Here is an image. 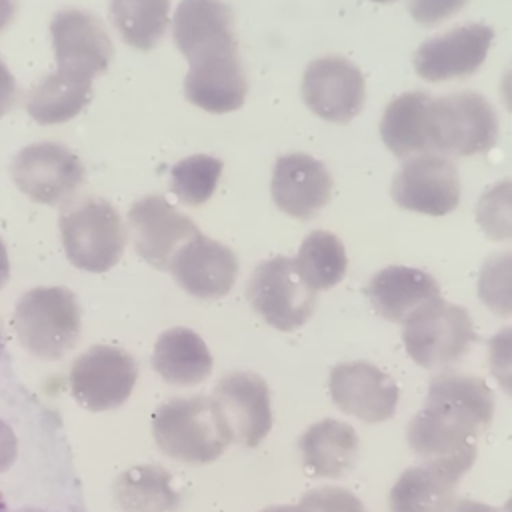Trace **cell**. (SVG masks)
Masks as SVG:
<instances>
[{"label":"cell","instance_id":"obj_4","mask_svg":"<svg viewBox=\"0 0 512 512\" xmlns=\"http://www.w3.org/2000/svg\"><path fill=\"white\" fill-rule=\"evenodd\" d=\"M66 258L80 270L106 272L118 264L126 232L118 210L104 198H82L58 218Z\"/></svg>","mask_w":512,"mask_h":512},{"label":"cell","instance_id":"obj_23","mask_svg":"<svg viewBox=\"0 0 512 512\" xmlns=\"http://www.w3.org/2000/svg\"><path fill=\"white\" fill-rule=\"evenodd\" d=\"M372 308L390 322H404L424 304L440 298V286L428 272L410 266H388L368 284Z\"/></svg>","mask_w":512,"mask_h":512},{"label":"cell","instance_id":"obj_28","mask_svg":"<svg viewBox=\"0 0 512 512\" xmlns=\"http://www.w3.org/2000/svg\"><path fill=\"white\" fill-rule=\"evenodd\" d=\"M170 0H110V20L136 50H152L168 28Z\"/></svg>","mask_w":512,"mask_h":512},{"label":"cell","instance_id":"obj_29","mask_svg":"<svg viewBox=\"0 0 512 512\" xmlns=\"http://www.w3.org/2000/svg\"><path fill=\"white\" fill-rule=\"evenodd\" d=\"M300 278L314 290L334 288L346 274L348 256L344 244L326 230L310 232L294 258Z\"/></svg>","mask_w":512,"mask_h":512},{"label":"cell","instance_id":"obj_41","mask_svg":"<svg viewBox=\"0 0 512 512\" xmlns=\"http://www.w3.org/2000/svg\"><path fill=\"white\" fill-rule=\"evenodd\" d=\"M10 278V260H8V252L4 246V240L0 238V290L6 286Z\"/></svg>","mask_w":512,"mask_h":512},{"label":"cell","instance_id":"obj_31","mask_svg":"<svg viewBox=\"0 0 512 512\" xmlns=\"http://www.w3.org/2000/svg\"><path fill=\"white\" fill-rule=\"evenodd\" d=\"M478 298L496 316H512V250L484 260L478 274Z\"/></svg>","mask_w":512,"mask_h":512},{"label":"cell","instance_id":"obj_6","mask_svg":"<svg viewBox=\"0 0 512 512\" xmlns=\"http://www.w3.org/2000/svg\"><path fill=\"white\" fill-rule=\"evenodd\" d=\"M498 138L492 104L478 92H456L432 98L428 110L430 150L450 156L482 154Z\"/></svg>","mask_w":512,"mask_h":512},{"label":"cell","instance_id":"obj_17","mask_svg":"<svg viewBox=\"0 0 512 512\" xmlns=\"http://www.w3.org/2000/svg\"><path fill=\"white\" fill-rule=\"evenodd\" d=\"M234 18L222 0H180L172 20L176 48L188 64L238 52Z\"/></svg>","mask_w":512,"mask_h":512},{"label":"cell","instance_id":"obj_42","mask_svg":"<svg viewBox=\"0 0 512 512\" xmlns=\"http://www.w3.org/2000/svg\"><path fill=\"white\" fill-rule=\"evenodd\" d=\"M262 512H296V506L290 504H278V506H268Z\"/></svg>","mask_w":512,"mask_h":512},{"label":"cell","instance_id":"obj_1","mask_svg":"<svg viewBox=\"0 0 512 512\" xmlns=\"http://www.w3.org/2000/svg\"><path fill=\"white\" fill-rule=\"evenodd\" d=\"M492 416L494 394L482 378L442 372L430 380L422 408L406 426V440L422 460L472 468Z\"/></svg>","mask_w":512,"mask_h":512},{"label":"cell","instance_id":"obj_26","mask_svg":"<svg viewBox=\"0 0 512 512\" xmlns=\"http://www.w3.org/2000/svg\"><path fill=\"white\" fill-rule=\"evenodd\" d=\"M92 98V80L52 72L44 76L26 98V112L36 124H62L72 120Z\"/></svg>","mask_w":512,"mask_h":512},{"label":"cell","instance_id":"obj_36","mask_svg":"<svg viewBox=\"0 0 512 512\" xmlns=\"http://www.w3.org/2000/svg\"><path fill=\"white\" fill-rule=\"evenodd\" d=\"M18 456V438L10 424L0 418V474L6 472Z\"/></svg>","mask_w":512,"mask_h":512},{"label":"cell","instance_id":"obj_45","mask_svg":"<svg viewBox=\"0 0 512 512\" xmlns=\"http://www.w3.org/2000/svg\"><path fill=\"white\" fill-rule=\"evenodd\" d=\"M18 512H44V510H38V508H22Z\"/></svg>","mask_w":512,"mask_h":512},{"label":"cell","instance_id":"obj_34","mask_svg":"<svg viewBox=\"0 0 512 512\" xmlns=\"http://www.w3.org/2000/svg\"><path fill=\"white\" fill-rule=\"evenodd\" d=\"M488 366L500 390L512 398V326L498 330L490 338Z\"/></svg>","mask_w":512,"mask_h":512},{"label":"cell","instance_id":"obj_47","mask_svg":"<svg viewBox=\"0 0 512 512\" xmlns=\"http://www.w3.org/2000/svg\"><path fill=\"white\" fill-rule=\"evenodd\" d=\"M372 2H394V0H372Z\"/></svg>","mask_w":512,"mask_h":512},{"label":"cell","instance_id":"obj_16","mask_svg":"<svg viewBox=\"0 0 512 512\" xmlns=\"http://www.w3.org/2000/svg\"><path fill=\"white\" fill-rule=\"evenodd\" d=\"M494 30L482 22L456 26L434 36L414 52V70L428 82H444L472 76L486 60Z\"/></svg>","mask_w":512,"mask_h":512},{"label":"cell","instance_id":"obj_39","mask_svg":"<svg viewBox=\"0 0 512 512\" xmlns=\"http://www.w3.org/2000/svg\"><path fill=\"white\" fill-rule=\"evenodd\" d=\"M500 96L504 106L512 112V62L506 66L502 80H500Z\"/></svg>","mask_w":512,"mask_h":512},{"label":"cell","instance_id":"obj_12","mask_svg":"<svg viewBox=\"0 0 512 512\" xmlns=\"http://www.w3.org/2000/svg\"><path fill=\"white\" fill-rule=\"evenodd\" d=\"M128 228L138 256L158 270H170L176 252L200 234L186 214L158 194L144 196L130 206Z\"/></svg>","mask_w":512,"mask_h":512},{"label":"cell","instance_id":"obj_25","mask_svg":"<svg viewBox=\"0 0 512 512\" xmlns=\"http://www.w3.org/2000/svg\"><path fill=\"white\" fill-rule=\"evenodd\" d=\"M432 96L426 92H406L394 98L380 122V136L388 150L398 158H412L414 154H428V110Z\"/></svg>","mask_w":512,"mask_h":512},{"label":"cell","instance_id":"obj_37","mask_svg":"<svg viewBox=\"0 0 512 512\" xmlns=\"http://www.w3.org/2000/svg\"><path fill=\"white\" fill-rule=\"evenodd\" d=\"M16 94H18L16 78L8 70L6 62L0 58V118L12 110L16 102Z\"/></svg>","mask_w":512,"mask_h":512},{"label":"cell","instance_id":"obj_21","mask_svg":"<svg viewBox=\"0 0 512 512\" xmlns=\"http://www.w3.org/2000/svg\"><path fill=\"white\" fill-rule=\"evenodd\" d=\"M186 98L212 114L238 110L248 94V80L238 52L190 64L184 78Z\"/></svg>","mask_w":512,"mask_h":512},{"label":"cell","instance_id":"obj_43","mask_svg":"<svg viewBox=\"0 0 512 512\" xmlns=\"http://www.w3.org/2000/svg\"><path fill=\"white\" fill-rule=\"evenodd\" d=\"M0 512H8V504H6L4 496H2V492H0Z\"/></svg>","mask_w":512,"mask_h":512},{"label":"cell","instance_id":"obj_40","mask_svg":"<svg viewBox=\"0 0 512 512\" xmlns=\"http://www.w3.org/2000/svg\"><path fill=\"white\" fill-rule=\"evenodd\" d=\"M18 10V0H0V32H4L14 20Z\"/></svg>","mask_w":512,"mask_h":512},{"label":"cell","instance_id":"obj_22","mask_svg":"<svg viewBox=\"0 0 512 512\" xmlns=\"http://www.w3.org/2000/svg\"><path fill=\"white\" fill-rule=\"evenodd\" d=\"M296 448L310 476L340 478L358 462L360 440L348 422L324 418L302 432Z\"/></svg>","mask_w":512,"mask_h":512},{"label":"cell","instance_id":"obj_38","mask_svg":"<svg viewBox=\"0 0 512 512\" xmlns=\"http://www.w3.org/2000/svg\"><path fill=\"white\" fill-rule=\"evenodd\" d=\"M442 512H500L498 508L468 498H454Z\"/></svg>","mask_w":512,"mask_h":512},{"label":"cell","instance_id":"obj_46","mask_svg":"<svg viewBox=\"0 0 512 512\" xmlns=\"http://www.w3.org/2000/svg\"><path fill=\"white\" fill-rule=\"evenodd\" d=\"M2 352H4V338H2V332H0V356H2Z\"/></svg>","mask_w":512,"mask_h":512},{"label":"cell","instance_id":"obj_44","mask_svg":"<svg viewBox=\"0 0 512 512\" xmlns=\"http://www.w3.org/2000/svg\"><path fill=\"white\" fill-rule=\"evenodd\" d=\"M502 512H512V496L508 498V502L504 504V508H502Z\"/></svg>","mask_w":512,"mask_h":512},{"label":"cell","instance_id":"obj_9","mask_svg":"<svg viewBox=\"0 0 512 512\" xmlns=\"http://www.w3.org/2000/svg\"><path fill=\"white\" fill-rule=\"evenodd\" d=\"M10 176L32 202L54 206L84 182V164L60 142H34L12 158Z\"/></svg>","mask_w":512,"mask_h":512},{"label":"cell","instance_id":"obj_14","mask_svg":"<svg viewBox=\"0 0 512 512\" xmlns=\"http://www.w3.org/2000/svg\"><path fill=\"white\" fill-rule=\"evenodd\" d=\"M328 390L340 412L366 424L390 420L400 398L392 376L366 360L336 364L330 370Z\"/></svg>","mask_w":512,"mask_h":512},{"label":"cell","instance_id":"obj_11","mask_svg":"<svg viewBox=\"0 0 512 512\" xmlns=\"http://www.w3.org/2000/svg\"><path fill=\"white\" fill-rule=\"evenodd\" d=\"M302 98L322 120L346 124L364 106V76L344 56L330 54L316 58L304 70Z\"/></svg>","mask_w":512,"mask_h":512},{"label":"cell","instance_id":"obj_20","mask_svg":"<svg viewBox=\"0 0 512 512\" xmlns=\"http://www.w3.org/2000/svg\"><path fill=\"white\" fill-rule=\"evenodd\" d=\"M470 466L422 460L406 468L388 494L390 512H442Z\"/></svg>","mask_w":512,"mask_h":512},{"label":"cell","instance_id":"obj_33","mask_svg":"<svg viewBox=\"0 0 512 512\" xmlns=\"http://www.w3.org/2000/svg\"><path fill=\"white\" fill-rule=\"evenodd\" d=\"M296 512H366V506L346 488L320 486L302 496Z\"/></svg>","mask_w":512,"mask_h":512},{"label":"cell","instance_id":"obj_27","mask_svg":"<svg viewBox=\"0 0 512 512\" xmlns=\"http://www.w3.org/2000/svg\"><path fill=\"white\" fill-rule=\"evenodd\" d=\"M112 492L122 512H176L180 506V494L172 488L170 472L154 464L124 470Z\"/></svg>","mask_w":512,"mask_h":512},{"label":"cell","instance_id":"obj_15","mask_svg":"<svg viewBox=\"0 0 512 512\" xmlns=\"http://www.w3.org/2000/svg\"><path fill=\"white\" fill-rule=\"evenodd\" d=\"M230 440L244 446H258L272 428L270 390L254 372H230L222 376L212 394Z\"/></svg>","mask_w":512,"mask_h":512},{"label":"cell","instance_id":"obj_8","mask_svg":"<svg viewBox=\"0 0 512 512\" xmlns=\"http://www.w3.org/2000/svg\"><path fill=\"white\" fill-rule=\"evenodd\" d=\"M138 378L134 356L122 348L96 344L82 352L70 368L74 400L92 410H112L128 400Z\"/></svg>","mask_w":512,"mask_h":512},{"label":"cell","instance_id":"obj_10","mask_svg":"<svg viewBox=\"0 0 512 512\" xmlns=\"http://www.w3.org/2000/svg\"><path fill=\"white\" fill-rule=\"evenodd\" d=\"M56 70L92 80L108 70L112 60V40L100 22L88 10L62 8L50 22Z\"/></svg>","mask_w":512,"mask_h":512},{"label":"cell","instance_id":"obj_30","mask_svg":"<svg viewBox=\"0 0 512 512\" xmlns=\"http://www.w3.org/2000/svg\"><path fill=\"white\" fill-rule=\"evenodd\" d=\"M220 174L222 160L208 154H194L172 166L170 190L182 204L200 206L214 194Z\"/></svg>","mask_w":512,"mask_h":512},{"label":"cell","instance_id":"obj_32","mask_svg":"<svg viewBox=\"0 0 512 512\" xmlns=\"http://www.w3.org/2000/svg\"><path fill=\"white\" fill-rule=\"evenodd\" d=\"M476 222L490 240H512V178L496 182L480 196Z\"/></svg>","mask_w":512,"mask_h":512},{"label":"cell","instance_id":"obj_35","mask_svg":"<svg viewBox=\"0 0 512 512\" xmlns=\"http://www.w3.org/2000/svg\"><path fill=\"white\" fill-rule=\"evenodd\" d=\"M468 0H408L410 16L422 26H436L464 8Z\"/></svg>","mask_w":512,"mask_h":512},{"label":"cell","instance_id":"obj_24","mask_svg":"<svg viewBox=\"0 0 512 512\" xmlns=\"http://www.w3.org/2000/svg\"><path fill=\"white\" fill-rule=\"evenodd\" d=\"M152 366L166 384L194 386L210 376L212 354L194 330L176 326L158 336Z\"/></svg>","mask_w":512,"mask_h":512},{"label":"cell","instance_id":"obj_5","mask_svg":"<svg viewBox=\"0 0 512 512\" xmlns=\"http://www.w3.org/2000/svg\"><path fill=\"white\" fill-rule=\"evenodd\" d=\"M402 324V342L408 356L428 370L458 362L476 340L468 310L442 298L424 304Z\"/></svg>","mask_w":512,"mask_h":512},{"label":"cell","instance_id":"obj_13","mask_svg":"<svg viewBox=\"0 0 512 512\" xmlns=\"http://www.w3.org/2000/svg\"><path fill=\"white\" fill-rule=\"evenodd\" d=\"M390 192L400 208L444 216L460 204L458 170L440 154L412 156L394 176Z\"/></svg>","mask_w":512,"mask_h":512},{"label":"cell","instance_id":"obj_3","mask_svg":"<svg viewBox=\"0 0 512 512\" xmlns=\"http://www.w3.org/2000/svg\"><path fill=\"white\" fill-rule=\"evenodd\" d=\"M20 344L40 360H58L70 352L82 330V314L72 290L38 286L20 296L14 308Z\"/></svg>","mask_w":512,"mask_h":512},{"label":"cell","instance_id":"obj_19","mask_svg":"<svg viewBox=\"0 0 512 512\" xmlns=\"http://www.w3.org/2000/svg\"><path fill=\"white\" fill-rule=\"evenodd\" d=\"M270 190L274 204L284 214L308 220L328 204L332 176L320 160L304 152H292L276 160Z\"/></svg>","mask_w":512,"mask_h":512},{"label":"cell","instance_id":"obj_2","mask_svg":"<svg viewBox=\"0 0 512 512\" xmlns=\"http://www.w3.org/2000/svg\"><path fill=\"white\" fill-rule=\"evenodd\" d=\"M158 448L184 464H210L228 448L230 434L212 396H180L158 406L152 420Z\"/></svg>","mask_w":512,"mask_h":512},{"label":"cell","instance_id":"obj_7","mask_svg":"<svg viewBox=\"0 0 512 512\" xmlns=\"http://www.w3.org/2000/svg\"><path fill=\"white\" fill-rule=\"evenodd\" d=\"M246 298L266 324L282 332L300 328L316 308V292L300 278L294 260L286 256L262 260L254 268Z\"/></svg>","mask_w":512,"mask_h":512},{"label":"cell","instance_id":"obj_18","mask_svg":"<svg viewBox=\"0 0 512 512\" xmlns=\"http://www.w3.org/2000/svg\"><path fill=\"white\" fill-rule=\"evenodd\" d=\"M168 272L190 296L222 298L236 282L238 260L226 244L198 234L176 252Z\"/></svg>","mask_w":512,"mask_h":512}]
</instances>
